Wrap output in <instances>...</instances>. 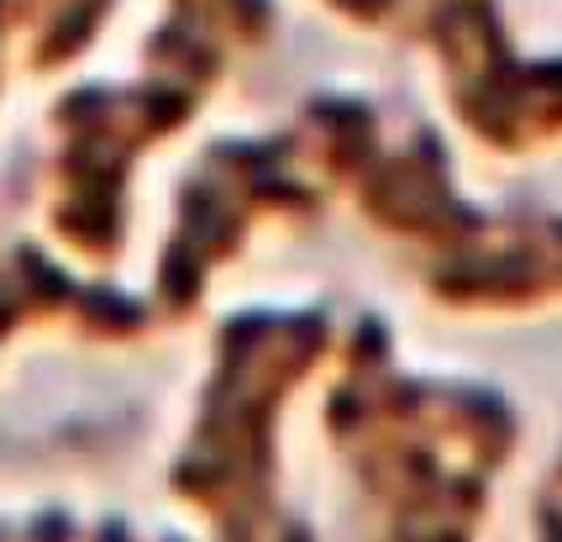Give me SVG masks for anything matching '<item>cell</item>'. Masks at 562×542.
<instances>
[{
  "instance_id": "7a4b0ae2",
  "label": "cell",
  "mask_w": 562,
  "mask_h": 542,
  "mask_svg": "<svg viewBox=\"0 0 562 542\" xmlns=\"http://www.w3.org/2000/svg\"><path fill=\"white\" fill-rule=\"evenodd\" d=\"M537 538H541V542H562V464H558V474H552V485L541 490Z\"/></svg>"
},
{
  "instance_id": "6da1fadb",
  "label": "cell",
  "mask_w": 562,
  "mask_h": 542,
  "mask_svg": "<svg viewBox=\"0 0 562 542\" xmlns=\"http://www.w3.org/2000/svg\"><path fill=\"white\" fill-rule=\"evenodd\" d=\"M468 300L499 306V311H526L541 300H562V222H547L526 237H515L499 258L468 279Z\"/></svg>"
}]
</instances>
